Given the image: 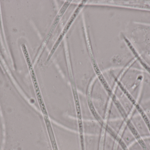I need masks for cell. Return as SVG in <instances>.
<instances>
[{"label": "cell", "mask_w": 150, "mask_h": 150, "mask_svg": "<svg viewBox=\"0 0 150 150\" xmlns=\"http://www.w3.org/2000/svg\"><path fill=\"white\" fill-rule=\"evenodd\" d=\"M83 3L80 4L78 6L77 8H76V10L75 11L74 14H73V15L71 16L70 19H69L68 22L67 23L66 26H65L64 29L62 30L61 33L60 34L59 38H58V39L56 41V42H55L54 45L53 47L52 50L50 51V53H49V55H48V57H47V61H49V60H50L51 57H52L55 51H56V49H57V47L59 46L60 43L61 41L62 40L63 38H64V36L66 35V33L69 30V28H70V26L72 25L73 22L74 21L75 19H76V17L77 15H78L79 11H80L81 9L83 8Z\"/></svg>", "instance_id": "6da1fadb"}, {"label": "cell", "mask_w": 150, "mask_h": 150, "mask_svg": "<svg viewBox=\"0 0 150 150\" xmlns=\"http://www.w3.org/2000/svg\"><path fill=\"white\" fill-rule=\"evenodd\" d=\"M144 113V117L147 120L149 126L150 127V111Z\"/></svg>", "instance_id": "7a4b0ae2"}]
</instances>
